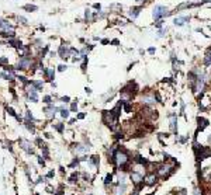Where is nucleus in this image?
Masks as SVG:
<instances>
[{"label": "nucleus", "instance_id": "f257e3e1", "mask_svg": "<svg viewBox=\"0 0 211 195\" xmlns=\"http://www.w3.org/2000/svg\"><path fill=\"white\" fill-rule=\"evenodd\" d=\"M111 163H114L116 166L118 167H124L127 166V163L129 161V157H128V153L125 150H121V149H117V152L114 153L111 159H110Z\"/></svg>", "mask_w": 211, "mask_h": 195}, {"label": "nucleus", "instance_id": "f03ea898", "mask_svg": "<svg viewBox=\"0 0 211 195\" xmlns=\"http://www.w3.org/2000/svg\"><path fill=\"white\" fill-rule=\"evenodd\" d=\"M118 118L116 117L114 111H103V122L107 126H110L111 129H116V124H117Z\"/></svg>", "mask_w": 211, "mask_h": 195}, {"label": "nucleus", "instance_id": "7ed1b4c3", "mask_svg": "<svg viewBox=\"0 0 211 195\" xmlns=\"http://www.w3.org/2000/svg\"><path fill=\"white\" fill-rule=\"evenodd\" d=\"M170 14H172V13H170L165 6H160V4H158V6L153 7L152 16H153V18H155V21L162 20L163 17H168V16H170Z\"/></svg>", "mask_w": 211, "mask_h": 195}, {"label": "nucleus", "instance_id": "20e7f679", "mask_svg": "<svg viewBox=\"0 0 211 195\" xmlns=\"http://www.w3.org/2000/svg\"><path fill=\"white\" fill-rule=\"evenodd\" d=\"M33 65H34L33 59H31L30 56H27V55H24V56L20 58V60H18L16 69L17 70H25V69H28V68H31Z\"/></svg>", "mask_w": 211, "mask_h": 195}, {"label": "nucleus", "instance_id": "39448f33", "mask_svg": "<svg viewBox=\"0 0 211 195\" xmlns=\"http://www.w3.org/2000/svg\"><path fill=\"white\" fill-rule=\"evenodd\" d=\"M70 53H72V49L68 46V42H66V44L62 42V45H59V48H58L59 58H62V59H68V58L70 56Z\"/></svg>", "mask_w": 211, "mask_h": 195}, {"label": "nucleus", "instance_id": "423d86ee", "mask_svg": "<svg viewBox=\"0 0 211 195\" xmlns=\"http://www.w3.org/2000/svg\"><path fill=\"white\" fill-rule=\"evenodd\" d=\"M173 166H170V164H160V166L158 167V170H156V173H158L160 177H168L169 174H172L173 173Z\"/></svg>", "mask_w": 211, "mask_h": 195}, {"label": "nucleus", "instance_id": "0eeeda50", "mask_svg": "<svg viewBox=\"0 0 211 195\" xmlns=\"http://www.w3.org/2000/svg\"><path fill=\"white\" fill-rule=\"evenodd\" d=\"M155 100H156V98H155V94H149V93H145V94L142 96V98H141L142 104H144V105H147V107L153 105V104L156 103Z\"/></svg>", "mask_w": 211, "mask_h": 195}, {"label": "nucleus", "instance_id": "6e6552de", "mask_svg": "<svg viewBox=\"0 0 211 195\" xmlns=\"http://www.w3.org/2000/svg\"><path fill=\"white\" fill-rule=\"evenodd\" d=\"M18 143H20V146H21V149L25 150L28 155H34V148H33V145L30 143L28 140H24V139H20L18 140Z\"/></svg>", "mask_w": 211, "mask_h": 195}, {"label": "nucleus", "instance_id": "1a4fd4ad", "mask_svg": "<svg viewBox=\"0 0 211 195\" xmlns=\"http://www.w3.org/2000/svg\"><path fill=\"white\" fill-rule=\"evenodd\" d=\"M190 21V17L189 16H179V17H176L175 20H173V23H175L176 27H183L186 23H189Z\"/></svg>", "mask_w": 211, "mask_h": 195}, {"label": "nucleus", "instance_id": "9d476101", "mask_svg": "<svg viewBox=\"0 0 211 195\" xmlns=\"http://www.w3.org/2000/svg\"><path fill=\"white\" fill-rule=\"evenodd\" d=\"M56 111H58V108H56V107H53V105H48V107H45V108H44V112L47 114L48 118H53Z\"/></svg>", "mask_w": 211, "mask_h": 195}, {"label": "nucleus", "instance_id": "9b49d317", "mask_svg": "<svg viewBox=\"0 0 211 195\" xmlns=\"http://www.w3.org/2000/svg\"><path fill=\"white\" fill-rule=\"evenodd\" d=\"M125 191H127V187H125V184L124 183H120L114 188V195H125Z\"/></svg>", "mask_w": 211, "mask_h": 195}, {"label": "nucleus", "instance_id": "f8f14e48", "mask_svg": "<svg viewBox=\"0 0 211 195\" xmlns=\"http://www.w3.org/2000/svg\"><path fill=\"white\" fill-rule=\"evenodd\" d=\"M141 10H142V6H138V7H132V9H129V17L132 18V20H135V18L139 16Z\"/></svg>", "mask_w": 211, "mask_h": 195}, {"label": "nucleus", "instance_id": "ddd939ff", "mask_svg": "<svg viewBox=\"0 0 211 195\" xmlns=\"http://www.w3.org/2000/svg\"><path fill=\"white\" fill-rule=\"evenodd\" d=\"M129 177H131V180H132V183H134V184H139L141 181L144 180V178H142V176H141L139 173H137V171H132Z\"/></svg>", "mask_w": 211, "mask_h": 195}, {"label": "nucleus", "instance_id": "4468645a", "mask_svg": "<svg viewBox=\"0 0 211 195\" xmlns=\"http://www.w3.org/2000/svg\"><path fill=\"white\" fill-rule=\"evenodd\" d=\"M0 35H1V38L10 40V38H14V37H16V32H14L13 30H7V31H0Z\"/></svg>", "mask_w": 211, "mask_h": 195}, {"label": "nucleus", "instance_id": "2eb2a0df", "mask_svg": "<svg viewBox=\"0 0 211 195\" xmlns=\"http://www.w3.org/2000/svg\"><path fill=\"white\" fill-rule=\"evenodd\" d=\"M13 25L7 20H1L0 21V31H7V30H12Z\"/></svg>", "mask_w": 211, "mask_h": 195}, {"label": "nucleus", "instance_id": "dca6fc26", "mask_svg": "<svg viewBox=\"0 0 211 195\" xmlns=\"http://www.w3.org/2000/svg\"><path fill=\"white\" fill-rule=\"evenodd\" d=\"M156 180H158V177L155 174H149V176L145 177V184L147 185H153V184L156 183Z\"/></svg>", "mask_w": 211, "mask_h": 195}, {"label": "nucleus", "instance_id": "f3484780", "mask_svg": "<svg viewBox=\"0 0 211 195\" xmlns=\"http://www.w3.org/2000/svg\"><path fill=\"white\" fill-rule=\"evenodd\" d=\"M197 121H199V131H203L204 128H207V126H208V121L205 119V118H201V117H199V118H197Z\"/></svg>", "mask_w": 211, "mask_h": 195}, {"label": "nucleus", "instance_id": "a211bd4d", "mask_svg": "<svg viewBox=\"0 0 211 195\" xmlns=\"http://www.w3.org/2000/svg\"><path fill=\"white\" fill-rule=\"evenodd\" d=\"M44 76H45L49 81H52L53 76H55V70L53 69H44Z\"/></svg>", "mask_w": 211, "mask_h": 195}, {"label": "nucleus", "instance_id": "6ab92c4d", "mask_svg": "<svg viewBox=\"0 0 211 195\" xmlns=\"http://www.w3.org/2000/svg\"><path fill=\"white\" fill-rule=\"evenodd\" d=\"M87 150H89V146H85V145H76V148H75L76 153H86Z\"/></svg>", "mask_w": 211, "mask_h": 195}, {"label": "nucleus", "instance_id": "aec40b11", "mask_svg": "<svg viewBox=\"0 0 211 195\" xmlns=\"http://www.w3.org/2000/svg\"><path fill=\"white\" fill-rule=\"evenodd\" d=\"M30 84H33V86H34L35 89L38 90V91H40V90H42V87H44V83H42V81H37V80H31V81H30Z\"/></svg>", "mask_w": 211, "mask_h": 195}, {"label": "nucleus", "instance_id": "412c9836", "mask_svg": "<svg viewBox=\"0 0 211 195\" xmlns=\"http://www.w3.org/2000/svg\"><path fill=\"white\" fill-rule=\"evenodd\" d=\"M204 65L205 66H208V65H211V48L207 51V53H205L204 56Z\"/></svg>", "mask_w": 211, "mask_h": 195}, {"label": "nucleus", "instance_id": "4be33fe9", "mask_svg": "<svg viewBox=\"0 0 211 195\" xmlns=\"http://www.w3.org/2000/svg\"><path fill=\"white\" fill-rule=\"evenodd\" d=\"M69 109H66V108H61V117L64 118V119H68L69 118Z\"/></svg>", "mask_w": 211, "mask_h": 195}, {"label": "nucleus", "instance_id": "5701e85b", "mask_svg": "<svg viewBox=\"0 0 211 195\" xmlns=\"http://www.w3.org/2000/svg\"><path fill=\"white\" fill-rule=\"evenodd\" d=\"M24 125H25V128L28 129L30 132H31V133H33V135H34V133H35V128H34V125H33V124H31L30 121H27V122H25Z\"/></svg>", "mask_w": 211, "mask_h": 195}, {"label": "nucleus", "instance_id": "b1692460", "mask_svg": "<svg viewBox=\"0 0 211 195\" xmlns=\"http://www.w3.org/2000/svg\"><path fill=\"white\" fill-rule=\"evenodd\" d=\"M23 9L24 10H28V12H37V10H38V7L34 6V4H25Z\"/></svg>", "mask_w": 211, "mask_h": 195}, {"label": "nucleus", "instance_id": "393cba45", "mask_svg": "<svg viewBox=\"0 0 211 195\" xmlns=\"http://www.w3.org/2000/svg\"><path fill=\"white\" fill-rule=\"evenodd\" d=\"M123 107H124V111H125V112H131V109H132V104L123 101Z\"/></svg>", "mask_w": 211, "mask_h": 195}, {"label": "nucleus", "instance_id": "a878e982", "mask_svg": "<svg viewBox=\"0 0 211 195\" xmlns=\"http://www.w3.org/2000/svg\"><path fill=\"white\" fill-rule=\"evenodd\" d=\"M17 21H18V24H21V25H27V24H28L27 18L23 17V16H18V17H17Z\"/></svg>", "mask_w": 211, "mask_h": 195}, {"label": "nucleus", "instance_id": "bb28decb", "mask_svg": "<svg viewBox=\"0 0 211 195\" xmlns=\"http://www.w3.org/2000/svg\"><path fill=\"white\" fill-rule=\"evenodd\" d=\"M90 163H92V164H93V166H99V157H97V156H92V157H90Z\"/></svg>", "mask_w": 211, "mask_h": 195}, {"label": "nucleus", "instance_id": "cd10ccee", "mask_svg": "<svg viewBox=\"0 0 211 195\" xmlns=\"http://www.w3.org/2000/svg\"><path fill=\"white\" fill-rule=\"evenodd\" d=\"M25 117H27L28 121H35V118L33 117V114H31V111H25Z\"/></svg>", "mask_w": 211, "mask_h": 195}, {"label": "nucleus", "instance_id": "c85d7f7f", "mask_svg": "<svg viewBox=\"0 0 211 195\" xmlns=\"http://www.w3.org/2000/svg\"><path fill=\"white\" fill-rule=\"evenodd\" d=\"M48 49H49V46L45 45V48H44V49H42V51L40 52V58H44V56H45V53L48 52Z\"/></svg>", "mask_w": 211, "mask_h": 195}, {"label": "nucleus", "instance_id": "c756f323", "mask_svg": "<svg viewBox=\"0 0 211 195\" xmlns=\"http://www.w3.org/2000/svg\"><path fill=\"white\" fill-rule=\"evenodd\" d=\"M42 101H44V103H47V104H51L52 103V97H51V96H45Z\"/></svg>", "mask_w": 211, "mask_h": 195}, {"label": "nucleus", "instance_id": "7c9ffc66", "mask_svg": "<svg viewBox=\"0 0 211 195\" xmlns=\"http://www.w3.org/2000/svg\"><path fill=\"white\" fill-rule=\"evenodd\" d=\"M55 129H56L58 132H64V124H58V125H55Z\"/></svg>", "mask_w": 211, "mask_h": 195}, {"label": "nucleus", "instance_id": "2f4dec72", "mask_svg": "<svg viewBox=\"0 0 211 195\" xmlns=\"http://www.w3.org/2000/svg\"><path fill=\"white\" fill-rule=\"evenodd\" d=\"M77 177H79V176H77L76 173H75V174H72V176H70L69 181H70V183H75V181H77Z\"/></svg>", "mask_w": 211, "mask_h": 195}, {"label": "nucleus", "instance_id": "473e14b6", "mask_svg": "<svg viewBox=\"0 0 211 195\" xmlns=\"http://www.w3.org/2000/svg\"><path fill=\"white\" fill-rule=\"evenodd\" d=\"M118 178H120V183H124V181H125V174H124V173H120V174H118Z\"/></svg>", "mask_w": 211, "mask_h": 195}, {"label": "nucleus", "instance_id": "72a5a7b5", "mask_svg": "<svg viewBox=\"0 0 211 195\" xmlns=\"http://www.w3.org/2000/svg\"><path fill=\"white\" fill-rule=\"evenodd\" d=\"M111 181H113V176H111V174H108V176L106 177L104 183H106V184H108V183H111Z\"/></svg>", "mask_w": 211, "mask_h": 195}, {"label": "nucleus", "instance_id": "f704fd0d", "mask_svg": "<svg viewBox=\"0 0 211 195\" xmlns=\"http://www.w3.org/2000/svg\"><path fill=\"white\" fill-rule=\"evenodd\" d=\"M7 112H9L10 115H13V117H16V115H17L16 112H14V109H13L12 107H7Z\"/></svg>", "mask_w": 211, "mask_h": 195}, {"label": "nucleus", "instance_id": "c9c22d12", "mask_svg": "<svg viewBox=\"0 0 211 195\" xmlns=\"http://www.w3.org/2000/svg\"><path fill=\"white\" fill-rule=\"evenodd\" d=\"M6 63H9V59L7 58H0V65H6Z\"/></svg>", "mask_w": 211, "mask_h": 195}, {"label": "nucleus", "instance_id": "e433bc0d", "mask_svg": "<svg viewBox=\"0 0 211 195\" xmlns=\"http://www.w3.org/2000/svg\"><path fill=\"white\" fill-rule=\"evenodd\" d=\"M58 70H59V72H64V70H66V65H59Z\"/></svg>", "mask_w": 211, "mask_h": 195}, {"label": "nucleus", "instance_id": "4c0bfd02", "mask_svg": "<svg viewBox=\"0 0 211 195\" xmlns=\"http://www.w3.org/2000/svg\"><path fill=\"white\" fill-rule=\"evenodd\" d=\"M77 109V103H73L70 105V111H76Z\"/></svg>", "mask_w": 211, "mask_h": 195}, {"label": "nucleus", "instance_id": "58836bf2", "mask_svg": "<svg viewBox=\"0 0 211 195\" xmlns=\"http://www.w3.org/2000/svg\"><path fill=\"white\" fill-rule=\"evenodd\" d=\"M69 100H70L69 97H61V101H62V103H69Z\"/></svg>", "mask_w": 211, "mask_h": 195}, {"label": "nucleus", "instance_id": "ea45409f", "mask_svg": "<svg viewBox=\"0 0 211 195\" xmlns=\"http://www.w3.org/2000/svg\"><path fill=\"white\" fill-rule=\"evenodd\" d=\"M38 163H40L41 166H44V164H45V161H44V159H42V157H38Z\"/></svg>", "mask_w": 211, "mask_h": 195}, {"label": "nucleus", "instance_id": "a19ab883", "mask_svg": "<svg viewBox=\"0 0 211 195\" xmlns=\"http://www.w3.org/2000/svg\"><path fill=\"white\" fill-rule=\"evenodd\" d=\"M111 44H114V45H118V44H120V41H118V40H113Z\"/></svg>", "mask_w": 211, "mask_h": 195}, {"label": "nucleus", "instance_id": "79ce46f5", "mask_svg": "<svg viewBox=\"0 0 211 195\" xmlns=\"http://www.w3.org/2000/svg\"><path fill=\"white\" fill-rule=\"evenodd\" d=\"M47 177H48V178L53 177V171H49V173H48V174H47Z\"/></svg>", "mask_w": 211, "mask_h": 195}, {"label": "nucleus", "instance_id": "37998d69", "mask_svg": "<svg viewBox=\"0 0 211 195\" xmlns=\"http://www.w3.org/2000/svg\"><path fill=\"white\" fill-rule=\"evenodd\" d=\"M93 7H94V9H97V10H100V7H101V6H100V4H97V3H96V4H93Z\"/></svg>", "mask_w": 211, "mask_h": 195}, {"label": "nucleus", "instance_id": "c03bdc74", "mask_svg": "<svg viewBox=\"0 0 211 195\" xmlns=\"http://www.w3.org/2000/svg\"><path fill=\"white\" fill-rule=\"evenodd\" d=\"M77 118H79V119H83V118H85V114H79L77 115Z\"/></svg>", "mask_w": 211, "mask_h": 195}, {"label": "nucleus", "instance_id": "a18cd8bd", "mask_svg": "<svg viewBox=\"0 0 211 195\" xmlns=\"http://www.w3.org/2000/svg\"><path fill=\"white\" fill-rule=\"evenodd\" d=\"M148 52H149V53H153V52H155V48H149V49H148Z\"/></svg>", "mask_w": 211, "mask_h": 195}, {"label": "nucleus", "instance_id": "49530a36", "mask_svg": "<svg viewBox=\"0 0 211 195\" xmlns=\"http://www.w3.org/2000/svg\"><path fill=\"white\" fill-rule=\"evenodd\" d=\"M85 90H86V93H87V94H90V93H92V90H90V89H89V87H86V89H85Z\"/></svg>", "mask_w": 211, "mask_h": 195}, {"label": "nucleus", "instance_id": "de8ad7c7", "mask_svg": "<svg viewBox=\"0 0 211 195\" xmlns=\"http://www.w3.org/2000/svg\"><path fill=\"white\" fill-rule=\"evenodd\" d=\"M101 44H104V45H106V44H108V40H103V41H101Z\"/></svg>", "mask_w": 211, "mask_h": 195}, {"label": "nucleus", "instance_id": "09e8293b", "mask_svg": "<svg viewBox=\"0 0 211 195\" xmlns=\"http://www.w3.org/2000/svg\"><path fill=\"white\" fill-rule=\"evenodd\" d=\"M194 195H200V194H199V191H197V189H194Z\"/></svg>", "mask_w": 211, "mask_h": 195}, {"label": "nucleus", "instance_id": "8fccbe9b", "mask_svg": "<svg viewBox=\"0 0 211 195\" xmlns=\"http://www.w3.org/2000/svg\"><path fill=\"white\" fill-rule=\"evenodd\" d=\"M208 142H211V133H210V136H208Z\"/></svg>", "mask_w": 211, "mask_h": 195}, {"label": "nucleus", "instance_id": "3c124183", "mask_svg": "<svg viewBox=\"0 0 211 195\" xmlns=\"http://www.w3.org/2000/svg\"><path fill=\"white\" fill-rule=\"evenodd\" d=\"M134 195H138V189H137V191L134 192Z\"/></svg>", "mask_w": 211, "mask_h": 195}, {"label": "nucleus", "instance_id": "603ef678", "mask_svg": "<svg viewBox=\"0 0 211 195\" xmlns=\"http://www.w3.org/2000/svg\"><path fill=\"white\" fill-rule=\"evenodd\" d=\"M137 1H144V0H137Z\"/></svg>", "mask_w": 211, "mask_h": 195}]
</instances>
